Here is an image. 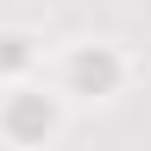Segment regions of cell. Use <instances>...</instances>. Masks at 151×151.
<instances>
[{
    "instance_id": "cell-1",
    "label": "cell",
    "mask_w": 151,
    "mask_h": 151,
    "mask_svg": "<svg viewBox=\"0 0 151 151\" xmlns=\"http://www.w3.org/2000/svg\"><path fill=\"white\" fill-rule=\"evenodd\" d=\"M120 76H126V63H120L113 44H76L69 63H63V88H69V94H94V101H107V94L120 88Z\"/></svg>"
},
{
    "instance_id": "cell-2",
    "label": "cell",
    "mask_w": 151,
    "mask_h": 151,
    "mask_svg": "<svg viewBox=\"0 0 151 151\" xmlns=\"http://www.w3.org/2000/svg\"><path fill=\"white\" fill-rule=\"evenodd\" d=\"M32 57H38V44H32L25 32H0V76H19Z\"/></svg>"
}]
</instances>
